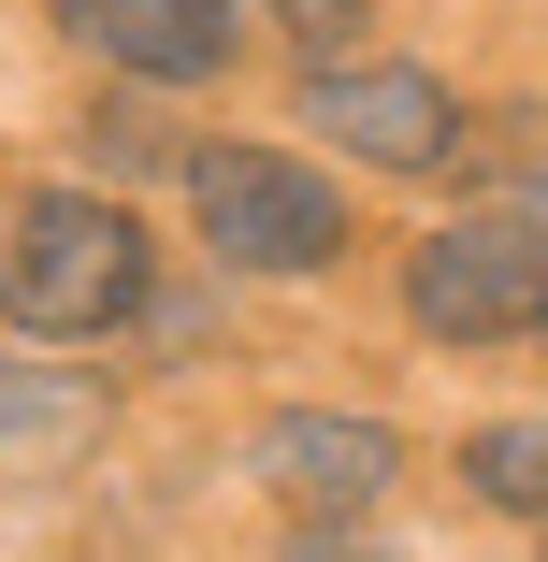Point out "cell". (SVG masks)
<instances>
[{
	"label": "cell",
	"mask_w": 548,
	"mask_h": 562,
	"mask_svg": "<svg viewBox=\"0 0 548 562\" xmlns=\"http://www.w3.org/2000/svg\"><path fill=\"white\" fill-rule=\"evenodd\" d=\"M101 447V390L87 375H30V361H0V476H58Z\"/></svg>",
	"instance_id": "obj_7"
},
{
	"label": "cell",
	"mask_w": 548,
	"mask_h": 562,
	"mask_svg": "<svg viewBox=\"0 0 548 562\" xmlns=\"http://www.w3.org/2000/svg\"><path fill=\"white\" fill-rule=\"evenodd\" d=\"M260 15H275V30H303V44H317V72H333V58H347V44L376 30L361 0H260Z\"/></svg>",
	"instance_id": "obj_10"
},
{
	"label": "cell",
	"mask_w": 548,
	"mask_h": 562,
	"mask_svg": "<svg viewBox=\"0 0 548 562\" xmlns=\"http://www.w3.org/2000/svg\"><path fill=\"white\" fill-rule=\"evenodd\" d=\"M462 476H477L491 505H534V519H548V418H491V432H462Z\"/></svg>",
	"instance_id": "obj_8"
},
{
	"label": "cell",
	"mask_w": 548,
	"mask_h": 562,
	"mask_svg": "<svg viewBox=\"0 0 548 562\" xmlns=\"http://www.w3.org/2000/svg\"><path fill=\"white\" fill-rule=\"evenodd\" d=\"M404 303H418V331H448V347L548 331V232L534 216H462V232H433L404 260Z\"/></svg>",
	"instance_id": "obj_3"
},
{
	"label": "cell",
	"mask_w": 548,
	"mask_h": 562,
	"mask_svg": "<svg viewBox=\"0 0 548 562\" xmlns=\"http://www.w3.org/2000/svg\"><path fill=\"white\" fill-rule=\"evenodd\" d=\"M87 159H101V173H188V145H174L159 116H131V101H116V116L87 131Z\"/></svg>",
	"instance_id": "obj_9"
},
{
	"label": "cell",
	"mask_w": 548,
	"mask_h": 562,
	"mask_svg": "<svg viewBox=\"0 0 548 562\" xmlns=\"http://www.w3.org/2000/svg\"><path fill=\"white\" fill-rule=\"evenodd\" d=\"M145 303V232H131V202H101V188H44L15 216V246H0V317L15 331H116Z\"/></svg>",
	"instance_id": "obj_1"
},
{
	"label": "cell",
	"mask_w": 548,
	"mask_h": 562,
	"mask_svg": "<svg viewBox=\"0 0 548 562\" xmlns=\"http://www.w3.org/2000/svg\"><path fill=\"white\" fill-rule=\"evenodd\" d=\"M58 15L116 58V72H159V87L232 72V0H58Z\"/></svg>",
	"instance_id": "obj_6"
},
{
	"label": "cell",
	"mask_w": 548,
	"mask_h": 562,
	"mask_svg": "<svg viewBox=\"0 0 548 562\" xmlns=\"http://www.w3.org/2000/svg\"><path fill=\"white\" fill-rule=\"evenodd\" d=\"M303 131H333L347 159L376 173H433V159H462V101L433 87V72H376V58H333L303 87Z\"/></svg>",
	"instance_id": "obj_4"
},
{
	"label": "cell",
	"mask_w": 548,
	"mask_h": 562,
	"mask_svg": "<svg viewBox=\"0 0 548 562\" xmlns=\"http://www.w3.org/2000/svg\"><path fill=\"white\" fill-rule=\"evenodd\" d=\"M188 202H202V232H216L232 274H317L347 246V202L317 188L303 159H275V145H202L188 159Z\"/></svg>",
	"instance_id": "obj_2"
},
{
	"label": "cell",
	"mask_w": 548,
	"mask_h": 562,
	"mask_svg": "<svg viewBox=\"0 0 548 562\" xmlns=\"http://www.w3.org/2000/svg\"><path fill=\"white\" fill-rule=\"evenodd\" d=\"M260 491H289V505H317V519H376L390 491H404V447L376 432V418H260Z\"/></svg>",
	"instance_id": "obj_5"
},
{
	"label": "cell",
	"mask_w": 548,
	"mask_h": 562,
	"mask_svg": "<svg viewBox=\"0 0 548 562\" xmlns=\"http://www.w3.org/2000/svg\"><path fill=\"white\" fill-rule=\"evenodd\" d=\"M289 562H390V548H361V533H303Z\"/></svg>",
	"instance_id": "obj_11"
}]
</instances>
